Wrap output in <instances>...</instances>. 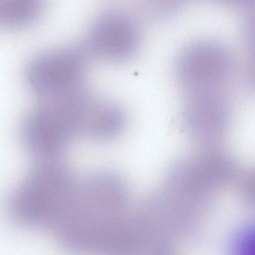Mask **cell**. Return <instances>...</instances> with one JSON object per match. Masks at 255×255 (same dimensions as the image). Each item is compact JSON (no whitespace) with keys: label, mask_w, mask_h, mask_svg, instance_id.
Listing matches in <instances>:
<instances>
[{"label":"cell","mask_w":255,"mask_h":255,"mask_svg":"<svg viewBox=\"0 0 255 255\" xmlns=\"http://www.w3.org/2000/svg\"><path fill=\"white\" fill-rule=\"evenodd\" d=\"M129 192L116 171H95L78 181L68 213L56 228L59 243L74 252L122 255L128 240Z\"/></svg>","instance_id":"1"},{"label":"cell","mask_w":255,"mask_h":255,"mask_svg":"<svg viewBox=\"0 0 255 255\" xmlns=\"http://www.w3.org/2000/svg\"><path fill=\"white\" fill-rule=\"evenodd\" d=\"M78 181L57 161H47L30 171L10 195L8 211L26 229H56L68 213Z\"/></svg>","instance_id":"2"},{"label":"cell","mask_w":255,"mask_h":255,"mask_svg":"<svg viewBox=\"0 0 255 255\" xmlns=\"http://www.w3.org/2000/svg\"><path fill=\"white\" fill-rule=\"evenodd\" d=\"M86 47H64L34 57L26 68L32 92L44 101H56L81 90L87 67Z\"/></svg>","instance_id":"3"},{"label":"cell","mask_w":255,"mask_h":255,"mask_svg":"<svg viewBox=\"0 0 255 255\" xmlns=\"http://www.w3.org/2000/svg\"><path fill=\"white\" fill-rule=\"evenodd\" d=\"M23 147L43 162L56 161L76 135L65 99L44 101L26 113L19 127Z\"/></svg>","instance_id":"4"},{"label":"cell","mask_w":255,"mask_h":255,"mask_svg":"<svg viewBox=\"0 0 255 255\" xmlns=\"http://www.w3.org/2000/svg\"><path fill=\"white\" fill-rule=\"evenodd\" d=\"M234 60L226 46L201 39L186 46L177 56V81L189 94L218 91L232 73Z\"/></svg>","instance_id":"5"},{"label":"cell","mask_w":255,"mask_h":255,"mask_svg":"<svg viewBox=\"0 0 255 255\" xmlns=\"http://www.w3.org/2000/svg\"><path fill=\"white\" fill-rule=\"evenodd\" d=\"M140 32L135 20L126 13L111 10L98 15L88 31V53L107 62H122L138 51Z\"/></svg>","instance_id":"6"},{"label":"cell","mask_w":255,"mask_h":255,"mask_svg":"<svg viewBox=\"0 0 255 255\" xmlns=\"http://www.w3.org/2000/svg\"><path fill=\"white\" fill-rule=\"evenodd\" d=\"M76 135L92 141L115 139L125 130L127 116L118 104L82 89L66 98Z\"/></svg>","instance_id":"7"},{"label":"cell","mask_w":255,"mask_h":255,"mask_svg":"<svg viewBox=\"0 0 255 255\" xmlns=\"http://www.w3.org/2000/svg\"><path fill=\"white\" fill-rule=\"evenodd\" d=\"M230 112L229 102L218 91L190 94L185 106V124L195 139L216 141L226 129Z\"/></svg>","instance_id":"8"},{"label":"cell","mask_w":255,"mask_h":255,"mask_svg":"<svg viewBox=\"0 0 255 255\" xmlns=\"http://www.w3.org/2000/svg\"><path fill=\"white\" fill-rule=\"evenodd\" d=\"M46 0H0V25L19 29L33 24L41 17Z\"/></svg>","instance_id":"9"},{"label":"cell","mask_w":255,"mask_h":255,"mask_svg":"<svg viewBox=\"0 0 255 255\" xmlns=\"http://www.w3.org/2000/svg\"><path fill=\"white\" fill-rule=\"evenodd\" d=\"M230 249L234 255H255V222L243 225L236 231Z\"/></svg>","instance_id":"10"},{"label":"cell","mask_w":255,"mask_h":255,"mask_svg":"<svg viewBox=\"0 0 255 255\" xmlns=\"http://www.w3.org/2000/svg\"><path fill=\"white\" fill-rule=\"evenodd\" d=\"M240 189L243 200L249 206L255 209V169L249 171L243 177Z\"/></svg>","instance_id":"11"},{"label":"cell","mask_w":255,"mask_h":255,"mask_svg":"<svg viewBox=\"0 0 255 255\" xmlns=\"http://www.w3.org/2000/svg\"><path fill=\"white\" fill-rule=\"evenodd\" d=\"M213 2L243 9L255 11V0H212Z\"/></svg>","instance_id":"12"}]
</instances>
